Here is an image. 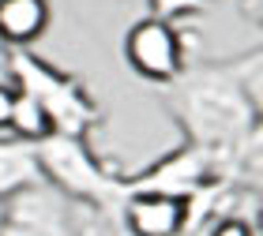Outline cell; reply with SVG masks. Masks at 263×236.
Returning <instances> with one entry per match:
<instances>
[{
  "label": "cell",
  "instance_id": "8",
  "mask_svg": "<svg viewBox=\"0 0 263 236\" xmlns=\"http://www.w3.org/2000/svg\"><path fill=\"white\" fill-rule=\"evenodd\" d=\"M222 176L226 180L241 176L245 184H263V120H256L252 132L222 158Z\"/></svg>",
  "mask_w": 263,
  "mask_h": 236
},
{
  "label": "cell",
  "instance_id": "9",
  "mask_svg": "<svg viewBox=\"0 0 263 236\" xmlns=\"http://www.w3.org/2000/svg\"><path fill=\"white\" fill-rule=\"evenodd\" d=\"M11 132H15V139H23V143H34V146H38V143H45L49 135H57V120H53V113L45 109L34 94L19 90V105H15Z\"/></svg>",
  "mask_w": 263,
  "mask_h": 236
},
{
  "label": "cell",
  "instance_id": "7",
  "mask_svg": "<svg viewBox=\"0 0 263 236\" xmlns=\"http://www.w3.org/2000/svg\"><path fill=\"white\" fill-rule=\"evenodd\" d=\"M34 143H0V199H15L19 191H30L45 180L38 150Z\"/></svg>",
  "mask_w": 263,
  "mask_h": 236
},
{
  "label": "cell",
  "instance_id": "10",
  "mask_svg": "<svg viewBox=\"0 0 263 236\" xmlns=\"http://www.w3.org/2000/svg\"><path fill=\"white\" fill-rule=\"evenodd\" d=\"M230 64H233L237 79H241V87L248 94V101H252L256 116L263 120V45L252 49V53H245V56H233Z\"/></svg>",
  "mask_w": 263,
  "mask_h": 236
},
{
  "label": "cell",
  "instance_id": "1",
  "mask_svg": "<svg viewBox=\"0 0 263 236\" xmlns=\"http://www.w3.org/2000/svg\"><path fill=\"white\" fill-rule=\"evenodd\" d=\"M165 105L177 116V124L184 127L188 143L211 150L218 165L259 120L230 60H214L199 68L188 64L170 82Z\"/></svg>",
  "mask_w": 263,
  "mask_h": 236
},
{
  "label": "cell",
  "instance_id": "2",
  "mask_svg": "<svg viewBox=\"0 0 263 236\" xmlns=\"http://www.w3.org/2000/svg\"><path fill=\"white\" fill-rule=\"evenodd\" d=\"M11 79H15L19 90L34 94V98L53 113L61 135H83L94 124V116H98L87 87H83L76 75H64V72H57V68H49L42 56L11 49Z\"/></svg>",
  "mask_w": 263,
  "mask_h": 236
},
{
  "label": "cell",
  "instance_id": "17",
  "mask_svg": "<svg viewBox=\"0 0 263 236\" xmlns=\"http://www.w3.org/2000/svg\"><path fill=\"white\" fill-rule=\"evenodd\" d=\"M256 225H259V232H263V206H259V218H256Z\"/></svg>",
  "mask_w": 263,
  "mask_h": 236
},
{
  "label": "cell",
  "instance_id": "12",
  "mask_svg": "<svg viewBox=\"0 0 263 236\" xmlns=\"http://www.w3.org/2000/svg\"><path fill=\"white\" fill-rule=\"evenodd\" d=\"M15 105H19V87H15V79H0V132H11Z\"/></svg>",
  "mask_w": 263,
  "mask_h": 236
},
{
  "label": "cell",
  "instance_id": "3",
  "mask_svg": "<svg viewBox=\"0 0 263 236\" xmlns=\"http://www.w3.org/2000/svg\"><path fill=\"white\" fill-rule=\"evenodd\" d=\"M124 60L139 79L170 87L188 68V38L181 23L143 15L128 27L124 34Z\"/></svg>",
  "mask_w": 263,
  "mask_h": 236
},
{
  "label": "cell",
  "instance_id": "5",
  "mask_svg": "<svg viewBox=\"0 0 263 236\" xmlns=\"http://www.w3.org/2000/svg\"><path fill=\"white\" fill-rule=\"evenodd\" d=\"M124 229L132 236H181L188 232V199L165 191H136L124 203Z\"/></svg>",
  "mask_w": 263,
  "mask_h": 236
},
{
  "label": "cell",
  "instance_id": "16",
  "mask_svg": "<svg viewBox=\"0 0 263 236\" xmlns=\"http://www.w3.org/2000/svg\"><path fill=\"white\" fill-rule=\"evenodd\" d=\"M4 221H8V199H0V229H4Z\"/></svg>",
  "mask_w": 263,
  "mask_h": 236
},
{
  "label": "cell",
  "instance_id": "6",
  "mask_svg": "<svg viewBox=\"0 0 263 236\" xmlns=\"http://www.w3.org/2000/svg\"><path fill=\"white\" fill-rule=\"evenodd\" d=\"M49 0H0V41L11 49H27L49 30Z\"/></svg>",
  "mask_w": 263,
  "mask_h": 236
},
{
  "label": "cell",
  "instance_id": "14",
  "mask_svg": "<svg viewBox=\"0 0 263 236\" xmlns=\"http://www.w3.org/2000/svg\"><path fill=\"white\" fill-rule=\"evenodd\" d=\"M241 4V11H245V19H252L256 27L263 30V0H237Z\"/></svg>",
  "mask_w": 263,
  "mask_h": 236
},
{
  "label": "cell",
  "instance_id": "11",
  "mask_svg": "<svg viewBox=\"0 0 263 236\" xmlns=\"http://www.w3.org/2000/svg\"><path fill=\"white\" fill-rule=\"evenodd\" d=\"M211 8V0H147V15H158V19H170V23H184L203 15Z\"/></svg>",
  "mask_w": 263,
  "mask_h": 236
},
{
  "label": "cell",
  "instance_id": "4",
  "mask_svg": "<svg viewBox=\"0 0 263 236\" xmlns=\"http://www.w3.org/2000/svg\"><path fill=\"white\" fill-rule=\"evenodd\" d=\"M38 158H42L45 176L76 199L102 203V199L113 191V180L105 176L102 165L94 161L90 150L83 146L79 135H61V132L49 135L45 143H38Z\"/></svg>",
  "mask_w": 263,
  "mask_h": 236
},
{
  "label": "cell",
  "instance_id": "15",
  "mask_svg": "<svg viewBox=\"0 0 263 236\" xmlns=\"http://www.w3.org/2000/svg\"><path fill=\"white\" fill-rule=\"evenodd\" d=\"M11 45H4V41H0V79H11Z\"/></svg>",
  "mask_w": 263,
  "mask_h": 236
},
{
  "label": "cell",
  "instance_id": "13",
  "mask_svg": "<svg viewBox=\"0 0 263 236\" xmlns=\"http://www.w3.org/2000/svg\"><path fill=\"white\" fill-rule=\"evenodd\" d=\"M207 236H256V229H252V221H248V218L230 214V218H218V221H214Z\"/></svg>",
  "mask_w": 263,
  "mask_h": 236
}]
</instances>
